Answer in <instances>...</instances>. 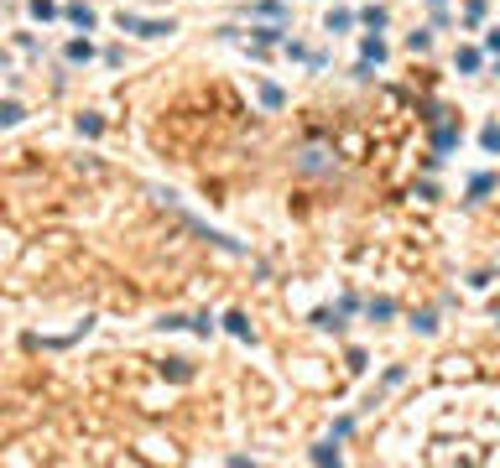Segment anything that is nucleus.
Listing matches in <instances>:
<instances>
[{
    "label": "nucleus",
    "mask_w": 500,
    "mask_h": 468,
    "mask_svg": "<svg viewBox=\"0 0 500 468\" xmlns=\"http://www.w3.org/2000/svg\"><path fill=\"white\" fill-rule=\"evenodd\" d=\"M360 52H365V63H386V42H381V32L365 36V42H360Z\"/></svg>",
    "instance_id": "f03ea898"
},
{
    "label": "nucleus",
    "mask_w": 500,
    "mask_h": 468,
    "mask_svg": "<svg viewBox=\"0 0 500 468\" xmlns=\"http://www.w3.org/2000/svg\"><path fill=\"white\" fill-rule=\"evenodd\" d=\"M225 328L235 333V339H250V323H245V312H229V317H225Z\"/></svg>",
    "instance_id": "9d476101"
},
{
    "label": "nucleus",
    "mask_w": 500,
    "mask_h": 468,
    "mask_svg": "<svg viewBox=\"0 0 500 468\" xmlns=\"http://www.w3.org/2000/svg\"><path fill=\"white\" fill-rule=\"evenodd\" d=\"M464 21H469V26L485 21V0H469V6H464Z\"/></svg>",
    "instance_id": "4468645a"
},
{
    "label": "nucleus",
    "mask_w": 500,
    "mask_h": 468,
    "mask_svg": "<svg viewBox=\"0 0 500 468\" xmlns=\"http://www.w3.org/2000/svg\"><path fill=\"white\" fill-rule=\"evenodd\" d=\"M495 73H500V63H495Z\"/></svg>",
    "instance_id": "393cba45"
},
{
    "label": "nucleus",
    "mask_w": 500,
    "mask_h": 468,
    "mask_svg": "<svg viewBox=\"0 0 500 468\" xmlns=\"http://www.w3.org/2000/svg\"><path fill=\"white\" fill-rule=\"evenodd\" d=\"M479 63L485 58H479L475 47H459V73H479Z\"/></svg>",
    "instance_id": "0eeeda50"
},
{
    "label": "nucleus",
    "mask_w": 500,
    "mask_h": 468,
    "mask_svg": "<svg viewBox=\"0 0 500 468\" xmlns=\"http://www.w3.org/2000/svg\"><path fill=\"white\" fill-rule=\"evenodd\" d=\"M79 130H83V136H99V130H105V125H99L94 115H79Z\"/></svg>",
    "instance_id": "4be33fe9"
},
{
    "label": "nucleus",
    "mask_w": 500,
    "mask_h": 468,
    "mask_svg": "<svg viewBox=\"0 0 500 468\" xmlns=\"http://www.w3.org/2000/svg\"><path fill=\"white\" fill-rule=\"evenodd\" d=\"M162 370H167V374H172V380H188V359H167V364H162Z\"/></svg>",
    "instance_id": "aec40b11"
},
{
    "label": "nucleus",
    "mask_w": 500,
    "mask_h": 468,
    "mask_svg": "<svg viewBox=\"0 0 500 468\" xmlns=\"http://www.w3.org/2000/svg\"><path fill=\"white\" fill-rule=\"evenodd\" d=\"M360 21H365L370 32H381V26L391 21V16H386V6H365V11H360Z\"/></svg>",
    "instance_id": "20e7f679"
},
{
    "label": "nucleus",
    "mask_w": 500,
    "mask_h": 468,
    "mask_svg": "<svg viewBox=\"0 0 500 468\" xmlns=\"http://www.w3.org/2000/svg\"><path fill=\"white\" fill-rule=\"evenodd\" d=\"M313 463H339V447H333V443H318V447H313Z\"/></svg>",
    "instance_id": "9b49d317"
},
{
    "label": "nucleus",
    "mask_w": 500,
    "mask_h": 468,
    "mask_svg": "<svg viewBox=\"0 0 500 468\" xmlns=\"http://www.w3.org/2000/svg\"><path fill=\"white\" fill-rule=\"evenodd\" d=\"M412 328H417V333H438V317H433V312H417Z\"/></svg>",
    "instance_id": "2eb2a0df"
},
{
    "label": "nucleus",
    "mask_w": 500,
    "mask_h": 468,
    "mask_svg": "<svg viewBox=\"0 0 500 468\" xmlns=\"http://www.w3.org/2000/svg\"><path fill=\"white\" fill-rule=\"evenodd\" d=\"M32 16H37V21H48V16H58V6H52V0H32Z\"/></svg>",
    "instance_id": "a211bd4d"
},
{
    "label": "nucleus",
    "mask_w": 500,
    "mask_h": 468,
    "mask_svg": "<svg viewBox=\"0 0 500 468\" xmlns=\"http://www.w3.org/2000/svg\"><path fill=\"white\" fill-rule=\"evenodd\" d=\"M453 146H459V125H448V120H438V125H433V151H453Z\"/></svg>",
    "instance_id": "f257e3e1"
},
{
    "label": "nucleus",
    "mask_w": 500,
    "mask_h": 468,
    "mask_svg": "<svg viewBox=\"0 0 500 468\" xmlns=\"http://www.w3.org/2000/svg\"><path fill=\"white\" fill-rule=\"evenodd\" d=\"M406 47H412V52H428V47H433V32H412V36H406Z\"/></svg>",
    "instance_id": "dca6fc26"
},
{
    "label": "nucleus",
    "mask_w": 500,
    "mask_h": 468,
    "mask_svg": "<svg viewBox=\"0 0 500 468\" xmlns=\"http://www.w3.org/2000/svg\"><path fill=\"white\" fill-rule=\"evenodd\" d=\"M26 120V109L16 105V99H6V105H0V125H21Z\"/></svg>",
    "instance_id": "423d86ee"
},
{
    "label": "nucleus",
    "mask_w": 500,
    "mask_h": 468,
    "mask_svg": "<svg viewBox=\"0 0 500 468\" xmlns=\"http://www.w3.org/2000/svg\"><path fill=\"white\" fill-rule=\"evenodd\" d=\"M485 47H490V52L500 58V26H495V32H485Z\"/></svg>",
    "instance_id": "5701e85b"
},
{
    "label": "nucleus",
    "mask_w": 500,
    "mask_h": 468,
    "mask_svg": "<svg viewBox=\"0 0 500 468\" xmlns=\"http://www.w3.org/2000/svg\"><path fill=\"white\" fill-rule=\"evenodd\" d=\"M261 105H271V109L282 105V89H276V83H266V89H261Z\"/></svg>",
    "instance_id": "412c9836"
},
{
    "label": "nucleus",
    "mask_w": 500,
    "mask_h": 468,
    "mask_svg": "<svg viewBox=\"0 0 500 468\" xmlns=\"http://www.w3.org/2000/svg\"><path fill=\"white\" fill-rule=\"evenodd\" d=\"M313 323L318 328H344V312H313Z\"/></svg>",
    "instance_id": "f3484780"
},
{
    "label": "nucleus",
    "mask_w": 500,
    "mask_h": 468,
    "mask_svg": "<svg viewBox=\"0 0 500 468\" xmlns=\"http://www.w3.org/2000/svg\"><path fill=\"white\" fill-rule=\"evenodd\" d=\"M479 146H485V151H500V125H485V130H479Z\"/></svg>",
    "instance_id": "ddd939ff"
},
{
    "label": "nucleus",
    "mask_w": 500,
    "mask_h": 468,
    "mask_svg": "<svg viewBox=\"0 0 500 468\" xmlns=\"http://www.w3.org/2000/svg\"><path fill=\"white\" fill-rule=\"evenodd\" d=\"M428 6H433V11H443V6H448V0H428Z\"/></svg>",
    "instance_id": "b1692460"
},
{
    "label": "nucleus",
    "mask_w": 500,
    "mask_h": 468,
    "mask_svg": "<svg viewBox=\"0 0 500 468\" xmlns=\"http://www.w3.org/2000/svg\"><path fill=\"white\" fill-rule=\"evenodd\" d=\"M89 58H94V47L83 42V36H79V42H68V63H89Z\"/></svg>",
    "instance_id": "1a4fd4ad"
},
{
    "label": "nucleus",
    "mask_w": 500,
    "mask_h": 468,
    "mask_svg": "<svg viewBox=\"0 0 500 468\" xmlns=\"http://www.w3.org/2000/svg\"><path fill=\"white\" fill-rule=\"evenodd\" d=\"M490 187H495V172H475V177H469V203H475V198H485Z\"/></svg>",
    "instance_id": "7ed1b4c3"
},
{
    "label": "nucleus",
    "mask_w": 500,
    "mask_h": 468,
    "mask_svg": "<svg viewBox=\"0 0 500 468\" xmlns=\"http://www.w3.org/2000/svg\"><path fill=\"white\" fill-rule=\"evenodd\" d=\"M349 26H355L349 11H329V32H349Z\"/></svg>",
    "instance_id": "f8f14e48"
},
{
    "label": "nucleus",
    "mask_w": 500,
    "mask_h": 468,
    "mask_svg": "<svg viewBox=\"0 0 500 468\" xmlns=\"http://www.w3.org/2000/svg\"><path fill=\"white\" fill-rule=\"evenodd\" d=\"M250 36H256V42H282V26H256Z\"/></svg>",
    "instance_id": "6ab92c4d"
},
{
    "label": "nucleus",
    "mask_w": 500,
    "mask_h": 468,
    "mask_svg": "<svg viewBox=\"0 0 500 468\" xmlns=\"http://www.w3.org/2000/svg\"><path fill=\"white\" fill-rule=\"evenodd\" d=\"M365 312L375 317V323H386V317H396V302H391V297H375V302H370Z\"/></svg>",
    "instance_id": "39448f33"
},
{
    "label": "nucleus",
    "mask_w": 500,
    "mask_h": 468,
    "mask_svg": "<svg viewBox=\"0 0 500 468\" xmlns=\"http://www.w3.org/2000/svg\"><path fill=\"white\" fill-rule=\"evenodd\" d=\"M68 21H73V26H83V32H89V26H94V11H89V6H68Z\"/></svg>",
    "instance_id": "6e6552de"
}]
</instances>
